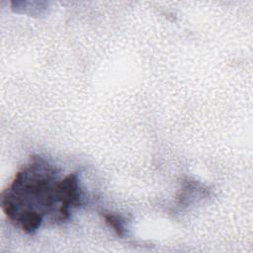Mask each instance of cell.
<instances>
[{
    "label": "cell",
    "instance_id": "6da1fadb",
    "mask_svg": "<svg viewBox=\"0 0 253 253\" xmlns=\"http://www.w3.org/2000/svg\"><path fill=\"white\" fill-rule=\"evenodd\" d=\"M56 173L42 157H33L2 193L3 211L25 232L34 233L47 215L53 222L66 220L70 209L79 205L77 175L72 173L58 180Z\"/></svg>",
    "mask_w": 253,
    "mask_h": 253
},
{
    "label": "cell",
    "instance_id": "7a4b0ae2",
    "mask_svg": "<svg viewBox=\"0 0 253 253\" xmlns=\"http://www.w3.org/2000/svg\"><path fill=\"white\" fill-rule=\"evenodd\" d=\"M105 220L116 231V233L118 235H120V236L124 235V232H125L124 221L120 216H118L116 214H112V213L105 214Z\"/></svg>",
    "mask_w": 253,
    "mask_h": 253
}]
</instances>
